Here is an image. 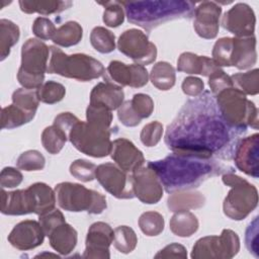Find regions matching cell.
I'll return each instance as SVG.
<instances>
[{"instance_id": "1", "label": "cell", "mask_w": 259, "mask_h": 259, "mask_svg": "<svg viewBox=\"0 0 259 259\" xmlns=\"http://www.w3.org/2000/svg\"><path fill=\"white\" fill-rule=\"evenodd\" d=\"M242 134L225 121L214 95L205 90L184 103L167 126L164 140L176 154L231 160Z\"/></svg>"}, {"instance_id": "2", "label": "cell", "mask_w": 259, "mask_h": 259, "mask_svg": "<svg viewBox=\"0 0 259 259\" xmlns=\"http://www.w3.org/2000/svg\"><path fill=\"white\" fill-rule=\"evenodd\" d=\"M148 166L155 171L168 193L198 187L208 178L233 172V168L215 159L199 158L172 153L162 160L150 161Z\"/></svg>"}, {"instance_id": "3", "label": "cell", "mask_w": 259, "mask_h": 259, "mask_svg": "<svg viewBox=\"0 0 259 259\" xmlns=\"http://www.w3.org/2000/svg\"><path fill=\"white\" fill-rule=\"evenodd\" d=\"M128 22L148 31L178 18H189L195 10V4L184 0H146L121 1Z\"/></svg>"}, {"instance_id": "4", "label": "cell", "mask_w": 259, "mask_h": 259, "mask_svg": "<svg viewBox=\"0 0 259 259\" xmlns=\"http://www.w3.org/2000/svg\"><path fill=\"white\" fill-rule=\"evenodd\" d=\"M47 72L87 82L103 76L105 69L101 62L91 56L85 54L67 55L61 49L51 46Z\"/></svg>"}, {"instance_id": "5", "label": "cell", "mask_w": 259, "mask_h": 259, "mask_svg": "<svg viewBox=\"0 0 259 259\" xmlns=\"http://www.w3.org/2000/svg\"><path fill=\"white\" fill-rule=\"evenodd\" d=\"M214 98L223 118L231 127L241 133H245L248 126L258 130V109L242 91L227 88Z\"/></svg>"}, {"instance_id": "6", "label": "cell", "mask_w": 259, "mask_h": 259, "mask_svg": "<svg viewBox=\"0 0 259 259\" xmlns=\"http://www.w3.org/2000/svg\"><path fill=\"white\" fill-rule=\"evenodd\" d=\"M222 179L227 186L231 187L223 203L224 213L234 221L246 219L257 207V188L234 172L224 173Z\"/></svg>"}, {"instance_id": "7", "label": "cell", "mask_w": 259, "mask_h": 259, "mask_svg": "<svg viewBox=\"0 0 259 259\" xmlns=\"http://www.w3.org/2000/svg\"><path fill=\"white\" fill-rule=\"evenodd\" d=\"M50 47L36 38H28L21 48V65L17 80L23 88L37 89L44 84L48 71Z\"/></svg>"}, {"instance_id": "8", "label": "cell", "mask_w": 259, "mask_h": 259, "mask_svg": "<svg viewBox=\"0 0 259 259\" xmlns=\"http://www.w3.org/2000/svg\"><path fill=\"white\" fill-rule=\"evenodd\" d=\"M54 190L58 205L67 211L99 214L107 207L103 194L78 183L61 182L55 186Z\"/></svg>"}, {"instance_id": "9", "label": "cell", "mask_w": 259, "mask_h": 259, "mask_svg": "<svg viewBox=\"0 0 259 259\" xmlns=\"http://www.w3.org/2000/svg\"><path fill=\"white\" fill-rule=\"evenodd\" d=\"M110 135L109 128H102L79 119L70 130L68 139L79 152L90 157L103 158L111 151Z\"/></svg>"}, {"instance_id": "10", "label": "cell", "mask_w": 259, "mask_h": 259, "mask_svg": "<svg viewBox=\"0 0 259 259\" xmlns=\"http://www.w3.org/2000/svg\"><path fill=\"white\" fill-rule=\"evenodd\" d=\"M240 250L238 235L230 230H223L220 236H206L196 241L192 248L193 259H231Z\"/></svg>"}, {"instance_id": "11", "label": "cell", "mask_w": 259, "mask_h": 259, "mask_svg": "<svg viewBox=\"0 0 259 259\" xmlns=\"http://www.w3.org/2000/svg\"><path fill=\"white\" fill-rule=\"evenodd\" d=\"M120 53L139 65L152 64L157 58V48L142 30L131 28L123 31L117 40Z\"/></svg>"}, {"instance_id": "12", "label": "cell", "mask_w": 259, "mask_h": 259, "mask_svg": "<svg viewBox=\"0 0 259 259\" xmlns=\"http://www.w3.org/2000/svg\"><path fill=\"white\" fill-rule=\"evenodd\" d=\"M95 178L107 192L118 199L135 197L132 175L121 170L116 164H100L96 168Z\"/></svg>"}, {"instance_id": "13", "label": "cell", "mask_w": 259, "mask_h": 259, "mask_svg": "<svg viewBox=\"0 0 259 259\" xmlns=\"http://www.w3.org/2000/svg\"><path fill=\"white\" fill-rule=\"evenodd\" d=\"M222 24L236 37L253 36L256 24L255 13L248 4L239 2L224 14Z\"/></svg>"}, {"instance_id": "14", "label": "cell", "mask_w": 259, "mask_h": 259, "mask_svg": "<svg viewBox=\"0 0 259 259\" xmlns=\"http://www.w3.org/2000/svg\"><path fill=\"white\" fill-rule=\"evenodd\" d=\"M135 196L143 203L155 204L163 196V185L149 166L140 167L132 173Z\"/></svg>"}, {"instance_id": "15", "label": "cell", "mask_w": 259, "mask_h": 259, "mask_svg": "<svg viewBox=\"0 0 259 259\" xmlns=\"http://www.w3.org/2000/svg\"><path fill=\"white\" fill-rule=\"evenodd\" d=\"M259 135L257 133L240 139L235 147L234 162L236 167L248 176H259Z\"/></svg>"}, {"instance_id": "16", "label": "cell", "mask_w": 259, "mask_h": 259, "mask_svg": "<svg viewBox=\"0 0 259 259\" xmlns=\"http://www.w3.org/2000/svg\"><path fill=\"white\" fill-rule=\"evenodd\" d=\"M113 230L103 222L92 224L87 232L85 241V251L83 258H110L109 246L112 243Z\"/></svg>"}, {"instance_id": "17", "label": "cell", "mask_w": 259, "mask_h": 259, "mask_svg": "<svg viewBox=\"0 0 259 259\" xmlns=\"http://www.w3.org/2000/svg\"><path fill=\"white\" fill-rule=\"evenodd\" d=\"M222 7L214 1H202L195 7L193 27L202 38L212 39L218 35Z\"/></svg>"}, {"instance_id": "18", "label": "cell", "mask_w": 259, "mask_h": 259, "mask_svg": "<svg viewBox=\"0 0 259 259\" xmlns=\"http://www.w3.org/2000/svg\"><path fill=\"white\" fill-rule=\"evenodd\" d=\"M45 236L38 222L25 220L14 226L7 239L14 248L27 251L40 246L44 243Z\"/></svg>"}, {"instance_id": "19", "label": "cell", "mask_w": 259, "mask_h": 259, "mask_svg": "<svg viewBox=\"0 0 259 259\" xmlns=\"http://www.w3.org/2000/svg\"><path fill=\"white\" fill-rule=\"evenodd\" d=\"M109 78L119 86L140 88L149 81L147 69L139 64L126 65L120 61H111L106 69Z\"/></svg>"}, {"instance_id": "20", "label": "cell", "mask_w": 259, "mask_h": 259, "mask_svg": "<svg viewBox=\"0 0 259 259\" xmlns=\"http://www.w3.org/2000/svg\"><path fill=\"white\" fill-rule=\"evenodd\" d=\"M109 155L115 164L126 173H133L145 163L142 151L125 138H118L112 142Z\"/></svg>"}, {"instance_id": "21", "label": "cell", "mask_w": 259, "mask_h": 259, "mask_svg": "<svg viewBox=\"0 0 259 259\" xmlns=\"http://www.w3.org/2000/svg\"><path fill=\"white\" fill-rule=\"evenodd\" d=\"M256 38L249 37H233V48L231 56V67L239 70H246L256 64Z\"/></svg>"}, {"instance_id": "22", "label": "cell", "mask_w": 259, "mask_h": 259, "mask_svg": "<svg viewBox=\"0 0 259 259\" xmlns=\"http://www.w3.org/2000/svg\"><path fill=\"white\" fill-rule=\"evenodd\" d=\"M122 87L110 81L97 83L90 93V103L104 105L109 110L117 109L123 102Z\"/></svg>"}, {"instance_id": "23", "label": "cell", "mask_w": 259, "mask_h": 259, "mask_svg": "<svg viewBox=\"0 0 259 259\" xmlns=\"http://www.w3.org/2000/svg\"><path fill=\"white\" fill-rule=\"evenodd\" d=\"M219 68L221 67L211 58L198 56L190 52L182 53L177 61V70L186 74H198L208 77Z\"/></svg>"}, {"instance_id": "24", "label": "cell", "mask_w": 259, "mask_h": 259, "mask_svg": "<svg viewBox=\"0 0 259 259\" xmlns=\"http://www.w3.org/2000/svg\"><path fill=\"white\" fill-rule=\"evenodd\" d=\"M30 195L32 210L35 214H44L55 208L57 198L55 190L44 182H36L27 187Z\"/></svg>"}, {"instance_id": "25", "label": "cell", "mask_w": 259, "mask_h": 259, "mask_svg": "<svg viewBox=\"0 0 259 259\" xmlns=\"http://www.w3.org/2000/svg\"><path fill=\"white\" fill-rule=\"evenodd\" d=\"M77 231L69 224L64 223L58 226L49 235L51 247L61 255L70 254L77 245Z\"/></svg>"}, {"instance_id": "26", "label": "cell", "mask_w": 259, "mask_h": 259, "mask_svg": "<svg viewBox=\"0 0 259 259\" xmlns=\"http://www.w3.org/2000/svg\"><path fill=\"white\" fill-rule=\"evenodd\" d=\"M1 212L7 215H23L30 212L26 189L5 191L1 189Z\"/></svg>"}, {"instance_id": "27", "label": "cell", "mask_w": 259, "mask_h": 259, "mask_svg": "<svg viewBox=\"0 0 259 259\" xmlns=\"http://www.w3.org/2000/svg\"><path fill=\"white\" fill-rule=\"evenodd\" d=\"M204 203L205 197L202 195V193L193 189L172 192L167 199V206L169 210L173 212L200 208L204 205Z\"/></svg>"}, {"instance_id": "28", "label": "cell", "mask_w": 259, "mask_h": 259, "mask_svg": "<svg viewBox=\"0 0 259 259\" xmlns=\"http://www.w3.org/2000/svg\"><path fill=\"white\" fill-rule=\"evenodd\" d=\"M18 4L22 12L27 14L38 13L40 15L60 13L73 5L71 1L60 0H20Z\"/></svg>"}, {"instance_id": "29", "label": "cell", "mask_w": 259, "mask_h": 259, "mask_svg": "<svg viewBox=\"0 0 259 259\" xmlns=\"http://www.w3.org/2000/svg\"><path fill=\"white\" fill-rule=\"evenodd\" d=\"M171 232L178 237H190L192 236L199 227L198 220L189 210L176 211L169 223Z\"/></svg>"}, {"instance_id": "30", "label": "cell", "mask_w": 259, "mask_h": 259, "mask_svg": "<svg viewBox=\"0 0 259 259\" xmlns=\"http://www.w3.org/2000/svg\"><path fill=\"white\" fill-rule=\"evenodd\" d=\"M152 84L162 91L170 90L176 81L175 70L168 62H158L154 65L150 73Z\"/></svg>"}, {"instance_id": "31", "label": "cell", "mask_w": 259, "mask_h": 259, "mask_svg": "<svg viewBox=\"0 0 259 259\" xmlns=\"http://www.w3.org/2000/svg\"><path fill=\"white\" fill-rule=\"evenodd\" d=\"M83 36V28L76 21H68L57 28L53 41L64 48H69L80 42Z\"/></svg>"}, {"instance_id": "32", "label": "cell", "mask_w": 259, "mask_h": 259, "mask_svg": "<svg viewBox=\"0 0 259 259\" xmlns=\"http://www.w3.org/2000/svg\"><path fill=\"white\" fill-rule=\"evenodd\" d=\"M35 113L27 112L15 104L3 107L1 110V127L12 130L31 121Z\"/></svg>"}, {"instance_id": "33", "label": "cell", "mask_w": 259, "mask_h": 259, "mask_svg": "<svg viewBox=\"0 0 259 259\" xmlns=\"http://www.w3.org/2000/svg\"><path fill=\"white\" fill-rule=\"evenodd\" d=\"M20 36L19 27L8 19L0 20V60H5L9 54L10 49L17 44Z\"/></svg>"}, {"instance_id": "34", "label": "cell", "mask_w": 259, "mask_h": 259, "mask_svg": "<svg viewBox=\"0 0 259 259\" xmlns=\"http://www.w3.org/2000/svg\"><path fill=\"white\" fill-rule=\"evenodd\" d=\"M67 140H69L68 135L55 124L47 126L41 133V144L46 151L52 155L59 154Z\"/></svg>"}, {"instance_id": "35", "label": "cell", "mask_w": 259, "mask_h": 259, "mask_svg": "<svg viewBox=\"0 0 259 259\" xmlns=\"http://www.w3.org/2000/svg\"><path fill=\"white\" fill-rule=\"evenodd\" d=\"M258 75L257 68L246 73H236L231 76L233 86L246 95H256L259 92Z\"/></svg>"}, {"instance_id": "36", "label": "cell", "mask_w": 259, "mask_h": 259, "mask_svg": "<svg viewBox=\"0 0 259 259\" xmlns=\"http://www.w3.org/2000/svg\"><path fill=\"white\" fill-rule=\"evenodd\" d=\"M113 246L120 253L128 254L135 250L138 238L135 231L127 226H119L113 230Z\"/></svg>"}, {"instance_id": "37", "label": "cell", "mask_w": 259, "mask_h": 259, "mask_svg": "<svg viewBox=\"0 0 259 259\" xmlns=\"http://www.w3.org/2000/svg\"><path fill=\"white\" fill-rule=\"evenodd\" d=\"M90 42L101 54H108L115 49V35L103 26H96L91 30Z\"/></svg>"}, {"instance_id": "38", "label": "cell", "mask_w": 259, "mask_h": 259, "mask_svg": "<svg viewBox=\"0 0 259 259\" xmlns=\"http://www.w3.org/2000/svg\"><path fill=\"white\" fill-rule=\"evenodd\" d=\"M165 226L164 218L157 211H146L139 218V227L148 237L160 235Z\"/></svg>"}, {"instance_id": "39", "label": "cell", "mask_w": 259, "mask_h": 259, "mask_svg": "<svg viewBox=\"0 0 259 259\" xmlns=\"http://www.w3.org/2000/svg\"><path fill=\"white\" fill-rule=\"evenodd\" d=\"M12 103L27 112L35 113L39 104L37 89H16L12 94Z\"/></svg>"}, {"instance_id": "40", "label": "cell", "mask_w": 259, "mask_h": 259, "mask_svg": "<svg viewBox=\"0 0 259 259\" xmlns=\"http://www.w3.org/2000/svg\"><path fill=\"white\" fill-rule=\"evenodd\" d=\"M87 122L102 127L109 128L112 122V113L104 105L98 103H89L86 109Z\"/></svg>"}, {"instance_id": "41", "label": "cell", "mask_w": 259, "mask_h": 259, "mask_svg": "<svg viewBox=\"0 0 259 259\" xmlns=\"http://www.w3.org/2000/svg\"><path fill=\"white\" fill-rule=\"evenodd\" d=\"M38 99L42 103L55 104L60 102L66 94V88L63 84L56 81H47L37 88Z\"/></svg>"}, {"instance_id": "42", "label": "cell", "mask_w": 259, "mask_h": 259, "mask_svg": "<svg viewBox=\"0 0 259 259\" xmlns=\"http://www.w3.org/2000/svg\"><path fill=\"white\" fill-rule=\"evenodd\" d=\"M46 165L44 155L37 150H28L20 154L17 158L16 166L24 171H38L42 170Z\"/></svg>"}, {"instance_id": "43", "label": "cell", "mask_w": 259, "mask_h": 259, "mask_svg": "<svg viewBox=\"0 0 259 259\" xmlns=\"http://www.w3.org/2000/svg\"><path fill=\"white\" fill-rule=\"evenodd\" d=\"M104 6L102 20L109 27H117L124 21V9L119 1L99 2Z\"/></svg>"}, {"instance_id": "44", "label": "cell", "mask_w": 259, "mask_h": 259, "mask_svg": "<svg viewBox=\"0 0 259 259\" xmlns=\"http://www.w3.org/2000/svg\"><path fill=\"white\" fill-rule=\"evenodd\" d=\"M233 37H222L218 39L212 49V60L219 67H231V56Z\"/></svg>"}, {"instance_id": "45", "label": "cell", "mask_w": 259, "mask_h": 259, "mask_svg": "<svg viewBox=\"0 0 259 259\" xmlns=\"http://www.w3.org/2000/svg\"><path fill=\"white\" fill-rule=\"evenodd\" d=\"M96 168L95 164L84 159H78L70 165V173L80 181L89 182L95 179Z\"/></svg>"}, {"instance_id": "46", "label": "cell", "mask_w": 259, "mask_h": 259, "mask_svg": "<svg viewBox=\"0 0 259 259\" xmlns=\"http://www.w3.org/2000/svg\"><path fill=\"white\" fill-rule=\"evenodd\" d=\"M163 124L159 121H152L146 124L140 135L141 142L146 147L156 146L163 136Z\"/></svg>"}, {"instance_id": "47", "label": "cell", "mask_w": 259, "mask_h": 259, "mask_svg": "<svg viewBox=\"0 0 259 259\" xmlns=\"http://www.w3.org/2000/svg\"><path fill=\"white\" fill-rule=\"evenodd\" d=\"M38 217V223L40 224V227L42 228L45 235L48 237L53 232V230H55L58 226L66 223L64 214L61 210L57 208H54L51 211H48Z\"/></svg>"}, {"instance_id": "48", "label": "cell", "mask_w": 259, "mask_h": 259, "mask_svg": "<svg viewBox=\"0 0 259 259\" xmlns=\"http://www.w3.org/2000/svg\"><path fill=\"white\" fill-rule=\"evenodd\" d=\"M131 102L134 110L142 119L149 117L154 110V101L147 94H144V93L135 94Z\"/></svg>"}, {"instance_id": "49", "label": "cell", "mask_w": 259, "mask_h": 259, "mask_svg": "<svg viewBox=\"0 0 259 259\" xmlns=\"http://www.w3.org/2000/svg\"><path fill=\"white\" fill-rule=\"evenodd\" d=\"M208 85L211 93L214 96L227 88L234 87L231 76L226 74V72L221 68H219L210 76H208Z\"/></svg>"}, {"instance_id": "50", "label": "cell", "mask_w": 259, "mask_h": 259, "mask_svg": "<svg viewBox=\"0 0 259 259\" xmlns=\"http://www.w3.org/2000/svg\"><path fill=\"white\" fill-rule=\"evenodd\" d=\"M56 30L57 28L55 24L47 17H37L33 21L32 32L41 40L52 39Z\"/></svg>"}, {"instance_id": "51", "label": "cell", "mask_w": 259, "mask_h": 259, "mask_svg": "<svg viewBox=\"0 0 259 259\" xmlns=\"http://www.w3.org/2000/svg\"><path fill=\"white\" fill-rule=\"evenodd\" d=\"M117 116L123 125L130 127L137 126L142 120V118L134 110L131 100L122 102V104L117 108Z\"/></svg>"}, {"instance_id": "52", "label": "cell", "mask_w": 259, "mask_h": 259, "mask_svg": "<svg viewBox=\"0 0 259 259\" xmlns=\"http://www.w3.org/2000/svg\"><path fill=\"white\" fill-rule=\"evenodd\" d=\"M23 180V176L19 170L13 167H5L0 173L1 188H14Z\"/></svg>"}, {"instance_id": "53", "label": "cell", "mask_w": 259, "mask_h": 259, "mask_svg": "<svg viewBox=\"0 0 259 259\" xmlns=\"http://www.w3.org/2000/svg\"><path fill=\"white\" fill-rule=\"evenodd\" d=\"M245 244L249 252L258 258V217L254 218L246 230Z\"/></svg>"}, {"instance_id": "54", "label": "cell", "mask_w": 259, "mask_h": 259, "mask_svg": "<svg viewBox=\"0 0 259 259\" xmlns=\"http://www.w3.org/2000/svg\"><path fill=\"white\" fill-rule=\"evenodd\" d=\"M181 88L184 94L196 97L204 91V83L200 78L189 76L183 80Z\"/></svg>"}, {"instance_id": "55", "label": "cell", "mask_w": 259, "mask_h": 259, "mask_svg": "<svg viewBox=\"0 0 259 259\" xmlns=\"http://www.w3.org/2000/svg\"><path fill=\"white\" fill-rule=\"evenodd\" d=\"M155 258H187V252L184 246L178 243H172L160 250Z\"/></svg>"}, {"instance_id": "56", "label": "cell", "mask_w": 259, "mask_h": 259, "mask_svg": "<svg viewBox=\"0 0 259 259\" xmlns=\"http://www.w3.org/2000/svg\"><path fill=\"white\" fill-rule=\"evenodd\" d=\"M78 120H79V118L76 115H74L73 113H71V112H62V113L58 114L55 117L53 124L59 126L60 128H62L68 135L70 130L73 127V125Z\"/></svg>"}]
</instances>
